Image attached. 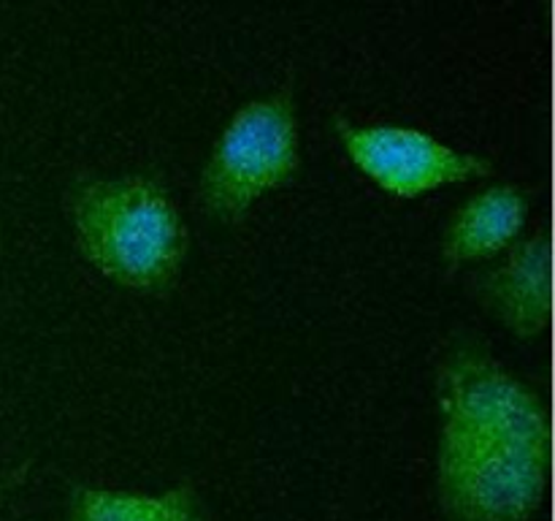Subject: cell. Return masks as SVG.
Listing matches in <instances>:
<instances>
[{"label":"cell","mask_w":555,"mask_h":521,"mask_svg":"<svg viewBox=\"0 0 555 521\" xmlns=\"http://www.w3.org/2000/svg\"><path fill=\"white\" fill-rule=\"evenodd\" d=\"M434 399L437 497L448 521H534L553 465L545 399L475 334L448 342Z\"/></svg>","instance_id":"6da1fadb"},{"label":"cell","mask_w":555,"mask_h":521,"mask_svg":"<svg viewBox=\"0 0 555 521\" xmlns=\"http://www.w3.org/2000/svg\"><path fill=\"white\" fill-rule=\"evenodd\" d=\"M331 128L356 171L393 199H421L434 190L475 182L496 171L491 157L459 150L412 125H361L336 114Z\"/></svg>","instance_id":"277c9868"},{"label":"cell","mask_w":555,"mask_h":521,"mask_svg":"<svg viewBox=\"0 0 555 521\" xmlns=\"http://www.w3.org/2000/svg\"><path fill=\"white\" fill-rule=\"evenodd\" d=\"M475 296L518 340H540L553 315V242L547 231L520 237L475 277Z\"/></svg>","instance_id":"5b68a950"},{"label":"cell","mask_w":555,"mask_h":521,"mask_svg":"<svg viewBox=\"0 0 555 521\" xmlns=\"http://www.w3.org/2000/svg\"><path fill=\"white\" fill-rule=\"evenodd\" d=\"M68 220L81 258L125 291L163 296L182 277L190 228L155 174L79 177L68 190Z\"/></svg>","instance_id":"7a4b0ae2"},{"label":"cell","mask_w":555,"mask_h":521,"mask_svg":"<svg viewBox=\"0 0 555 521\" xmlns=\"http://www.w3.org/2000/svg\"><path fill=\"white\" fill-rule=\"evenodd\" d=\"M65 521H215V516L193 481L157 494L79 483L68 494Z\"/></svg>","instance_id":"52a82bcc"},{"label":"cell","mask_w":555,"mask_h":521,"mask_svg":"<svg viewBox=\"0 0 555 521\" xmlns=\"http://www.w3.org/2000/svg\"><path fill=\"white\" fill-rule=\"evenodd\" d=\"M301 174V134L291 87L242 103L222 125L201 168V209L236 226L260 199Z\"/></svg>","instance_id":"3957f363"},{"label":"cell","mask_w":555,"mask_h":521,"mask_svg":"<svg viewBox=\"0 0 555 521\" xmlns=\"http://www.w3.org/2000/svg\"><path fill=\"white\" fill-rule=\"evenodd\" d=\"M25 475H27V465L20 467V470L9 472V475H5V478H0V505H3L5 494H9L11 488H16L22 481H25Z\"/></svg>","instance_id":"ba28073f"},{"label":"cell","mask_w":555,"mask_h":521,"mask_svg":"<svg viewBox=\"0 0 555 521\" xmlns=\"http://www.w3.org/2000/svg\"><path fill=\"white\" fill-rule=\"evenodd\" d=\"M531 215V193L520 185L496 182L477 190L455 206L439 242L444 269H464L507 253L526 231Z\"/></svg>","instance_id":"8992f818"}]
</instances>
